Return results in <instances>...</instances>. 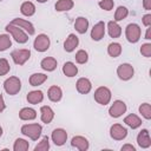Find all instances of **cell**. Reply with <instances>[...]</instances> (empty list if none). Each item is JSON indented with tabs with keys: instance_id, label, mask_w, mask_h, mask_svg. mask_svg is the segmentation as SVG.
I'll return each mask as SVG.
<instances>
[{
	"instance_id": "obj_1",
	"label": "cell",
	"mask_w": 151,
	"mask_h": 151,
	"mask_svg": "<svg viewBox=\"0 0 151 151\" xmlns=\"http://www.w3.org/2000/svg\"><path fill=\"white\" fill-rule=\"evenodd\" d=\"M6 31L9 33V35L18 42V44H26L28 41V34L21 29L20 27L15 26V25H12V24H8L6 25Z\"/></svg>"
},
{
	"instance_id": "obj_2",
	"label": "cell",
	"mask_w": 151,
	"mask_h": 151,
	"mask_svg": "<svg viewBox=\"0 0 151 151\" xmlns=\"http://www.w3.org/2000/svg\"><path fill=\"white\" fill-rule=\"evenodd\" d=\"M42 132V126L40 124H25L21 126V133L26 137H28L32 140H38L39 137L41 136Z\"/></svg>"
},
{
	"instance_id": "obj_3",
	"label": "cell",
	"mask_w": 151,
	"mask_h": 151,
	"mask_svg": "<svg viewBox=\"0 0 151 151\" xmlns=\"http://www.w3.org/2000/svg\"><path fill=\"white\" fill-rule=\"evenodd\" d=\"M4 90L9 96L18 94L21 90V80L15 76H12V77L7 78L4 81Z\"/></svg>"
},
{
	"instance_id": "obj_4",
	"label": "cell",
	"mask_w": 151,
	"mask_h": 151,
	"mask_svg": "<svg viewBox=\"0 0 151 151\" xmlns=\"http://www.w3.org/2000/svg\"><path fill=\"white\" fill-rule=\"evenodd\" d=\"M140 34H142V29H140V26L138 24H129L125 28V37H126V40L131 44H136L139 41L140 39Z\"/></svg>"
},
{
	"instance_id": "obj_5",
	"label": "cell",
	"mask_w": 151,
	"mask_h": 151,
	"mask_svg": "<svg viewBox=\"0 0 151 151\" xmlns=\"http://www.w3.org/2000/svg\"><path fill=\"white\" fill-rule=\"evenodd\" d=\"M94 100L100 104V105H107L110 101H111V97H112V93H111V90L106 86H99L96 91H94Z\"/></svg>"
},
{
	"instance_id": "obj_6",
	"label": "cell",
	"mask_w": 151,
	"mask_h": 151,
	"mask_svg": "<svg viewBox=\"0 0 151 151\" xmlns=\"http://www.w3.org/2000/svg\"><path fill=\"white\" fill-rule=\"evenodd\" d=\"M117 76L120 80L127 81L134 76V68L129 63H123L117 67Z\"/></svg>"
},
{
	"instance_id": "obj_7",
	"label": "cell",
	"mask_w": 151,
	"mask_h": 151,
	"mask_svg": "<svg viewBox=\"0 0 151 151\" xmlns=\"http://www.w3.org/2000/svg\"><path fill=\"white\" fill-rule=\"evenodd\" d=\"M11 57L13 61L17 65H24L29 58H31V51L28 48H20V50H14L11 53Z\"/></svg>"
},
{
	"instance_id": "obj_8",
	"label": "cell",
	"mask_w": 151,
	"mask_h": 151,
	"mask_svg": "<svg viewBox=\"0 0 151 151\" xmlns=\"http://www.w3.org/2000/svg\"><path fill=\"white\" fill-rule=\"evenodd\" d=\"M50 45H51V40L48 38L47 34H38L37 38L34 39V42H33V47L35 51L38 52H45L50 48Z\"/></svg>"
},
{
	"instance_id": "obj_9",
	"label": "cell",
	"mask_w": 151,
	"mask_h": 151,
	"mask_svg": "<svg viewBox=\"0 0 151 151\" xmlns=\"http://www.w3.org/2000/svg\"><path fill=\"white\" fill-rule=\"evenodd\" d=\"M126 110H127V106L123 100H114L109 109V114L112 118H119L126 112Z\"/></svg>"
},
{
	"instance_id": "obj_10",
	"label": "cell",
	"mask_w": 151,
	"mask_h": 151,
	"mask_svg": "<svg viewBox=\"0 0 151 151\" xmlns=\"http://www.w3.org/2000/svg\"><path fill=\"white\" fill-rule=\"evenodd\" d=\"M110 136L114 140H123L127 136V130L122 124H113L110 127Z\"/></svg>"
},
{
	"instance_id": "obj_11",
	"label": "cell",
	"mask_w": 151,
	"mask_h": 151,
	"mask_svg": "<svg viewBox=\"0 0 151 151\" xmlns=\"http://www.w3.org/2000/svg\"><path fill=\"white\" fill-rule=\"evenodd\" d=\"M12 25H15L18 27H20L21 29H24L28 35H33L35 33V28L33 26L32 22H29L28 20H25V19H20V18H15L11 21Z\"/></svg>"
},
{
	"instance_id": "obj_12",
	"label": "cell",
	"mask_w": 151,
	"mask_h": 151,
	"mask_svg": "<svg viewBox=\"0 0 151 151\" xmlns=\"http://www.w3.org/2000/svg\"><path fill=\"white\" fill-rule=\"evenodd\" d=\"M51 139H52V142L57 146H63L66 143V140H67V132H66V130H64V129H54L52 131Z\"/></svg>"
},
{
	"instance_id": "obj_13",
	"label": "cell",
	"mask_w": 151,
	"mask_h": 151,
	"mask_svg": "<svg viewBox=\"0 0 151 151\" xmlns=\"http://www.w3.org/2000/svg\"><path fill=\"white\" fill-rule=\"evenodd\" d=\"M105 29H106V25H105L104 21L97 22L92 27V29H91V38H92V40H94V41L101 40L104 38V35H105Z\"/></svg>"
},
{
	"instance_id": "obj_14",
	"label": "cell",
	"mask_w": 151,
	"mask_h": 151,
	"mask_svg": "<svg viewBox=\"0 0 151 151\" xmlns=\"http://www.w3.org/2000/svg\"><path fill=\"white\" fill-rule=\"evenodd\" d=\"M137 144L139 145V147L142 149H147L151 146V138H150V133L146 129H143L138 136H137Z\"/></svg>"
},
{
	"instance_id": "obj_15",
	"label": "cell",
	"mask_w": 151,
	"mask_h": 151,
	"mask_svg": "<svg viewBox=\"0 0 151 151\" xmlns=\"http://www.w3.org/2000/svg\"><path fill=\"white\" fill-rule=\"evenodd\" d=\"M78 45H79V38L74 33H71V34H68V37L64 41V50L66 52L71 53L78 47Z\"/></svg>"
},
{
	"instance_id": "obj_16",
	"label": "cell",
	"mask_w": 151,
	"mask_h": 151,
	"mask_svg": "<svg viewBox=\"0 0 151 151\" xmlns=\"http://www.w3.org/2000/svg\"><path fill=\"white\" fill-rule=\"evenodd\" d=\"M76 87L77 91L81 94H87L90 93V91L92 90V83L90 79L87 78H79L76 83Z\"/></svg>"
},
{
	"instance_id": "obj_17",
	"label": "cell",
	"mask_w": 151,
	"mask_h": 151,
	"mask_svg": "<svg viewBox=\"0 0 151 151\" xmlns=\"http://www.w3.org/2000/svg\"><path fill=\"white\" fill-rule=\"evenodd\" d=\"M71 145L80 151H86L88 147H90V143L88 140L83 137V136H74L72 139H71Z\"/></svg>"
},
{
	"instance_id": "obj_18",
	"label": "cell",
	"mask_w": 151,
	"mask_h": 151,
	"mask_svg": "<svg viewBox=\"0 0 151 151\" xmlns=\"http://www.w3.org/2000/svg\"><path fill=\"white\" fill-rule=\"evenodd\" d=\"M54 118V111L52 110V107L44 105L40 107V119L42 123L45 124H50Z\"/></svg>"
},
{
	"instance_id": "obj_19",
	"label": "cell",
	"mask_w": 151,
	"mask_h": 151,
	"mask_svg": "<svg viewBox=\"0 0 151 151\" xmlns=\"http://www.w3.org/2000/svg\"><path fill=\"white\" fill-rule=\"evenodd\" d=\"M57 65H58V61L55 58L53 57H45L41 61H40V67L44 70V71H47V72H52L57 68Z\"/></svg>"
},
{
	"instance_id": "obj_20",
	"label": "cell",
	"mask_w": 151,
	"mask_h": 151,
	"mask_svg": "<svg viewBox=\"0 0 151 151\" xmlns=\"http://www.w3.org/2000/svg\"><path fill=\"white\" fill-rule=\"evenodd\" d=\"M47 97H48V99H50L51 101L58 103V101H60L61 98H63V90H61L59 86L53 85V86H51V87L48 88V91H47Z\"/></svg>"
},
{
	"instance_id": "obj_21",
	"label": "cell",
	"mask_w": 151,
	"mask_h": 151,
	"mask_svg": "<svg viewBox=\"0 0 151 151\" xmlns=\"http://www.w3.org/2000/svg\"><path fill=\"white\" fill-rule=\"evenodd\" d=\"M74 28L79 34H85L88 29V20L85 17H78L74 21Z\"/></svg>"
},
{
	"instance_id": "obj_22",
	"label": "cell",
	"mask_w": 151,
	"mask_h": 151,
	"mask_svg": "<svg viewBox=\"0 0 151 151\" xmlns=\"http://www.w3.org/2000/svg\"><path fill=\"white\" fill-rule=\"evenodd\" d=\"M26 99H27V101H28L29 104L37 105V104H40V103L44 100V93H42V91H40V90H34V91L28 92Z\"/></svg>"
},
{
	"instance_id": "obj_23",
	"label": "cell",
	"mask_w": 151,
	"mask_h": 151,
	"mask_svg": "<svg viewBox=\"0 0 151 151\" xmlns=\"http://www.w3.org/2000/svg\"><path fill=\"white\" fill-rule=\"evenodd\" d=\"M124 123H125L129 127H131L132 130H134V129H138V127L142 125V119H140L137 114L131 113V114H127V116L124 118Z\"/></svg>"
},
{
	"instance_id": "obj_24",
	"label": "cell",
	"mask_w": 151,
	"mask_h": 151,
	"mask_svg": "<svg viewBox=\"0 0 151 151\" xmlns=\"http://www.w3.org/2000/svg\"><path fill=\"white\" fill-rule=\"evenodd\" d=\"M107 33L111 38H119L122 34V27L117 21H109L107 22Z\"/></svg>"
},
{
	"instance_id": "obj_25",
	"label": "cell",
	"mask_w": 151,
	"mask_h": 151,
	"mask_svg": "<svg viewBox=\"0 0 151 151\" xmlns=\"http://www.w3.org/2000/svg\"><path fill=\"white\" fill-rule=\"evenodd\" d=\"M19 118L21 120H33L37 118V111L32 107H22L19 111Z\"/></svg>"
},
{
	"instance_id": "obj_26",
	"label": "cell",
	"mask_w": 151,
	"mask_h": 151,
	"mask_svg": "<svg viewBox=\"0 0 151 151\" xmlns=\"http://www.w3.org/2000/svg\"><path fill=\"white\" fill-rule=\"evenodd\" d=\"M63 73L68 77V78H72V77H76L78 74V67L76 66L74 63L72 61H66L64 65H63Z\"/></svg>"
},
{
	"instance_id": "obj_27",
	"label": "cell",
	"mask_w": 151,
	"mask_h": 151,
	"mask_svg": "<svg viewBox=\"0 0 151 151\" xmlns=\"http://www.w3.org/2000/svg\"><path fill=\"white\" fill-rule=\"evenodd\" d=\"M73 6H74L73 0H58L54 5L57 12H67L72 9Z\"/></svg>"
},
{
	"instance_id": "obj_28",
	"label": "cell",
	"mask_w": 151,
	"mask_h": 151,
	"mask_svg": "<svg viewBox=\"0 0 151 151\" xmlns=\"http://www.w3.org/2000/svg\"><path fill=\"white\" fill-rule=\"evenodd\" d=\"M20 12L25 17H32L35 13V5L31 1H25L20 6Z\"/></svg>"
},
{
	"instance_id": "obj_29",
	"label": "cell",
	"mask_w": 151,
	"mask_h": 151,
	"mask_svg": "<svg viewBox=\"0 0 151 151\" xmlns=\"http://www.w3.org/2000/svg\"><path fill=\"white\" fill-rule=\"evenodd\" d=\"M46 80H47V76L45 73H33L29 77L28 83L31 86H39V85L44 84Z\"/></svg>"
},
{
	"instance_id": "obj_30",
	"label": "cell",
	"mask_w": 151,
	"mask_h": 151,
	"mask_svg": "<svg viewBox=\"0 0 151 151\" xmlns=\"http://www.w3.org/2000/svg\"><path fill=\"white\" fill-rule=\"evenodd\" d=\"M122 51H123V48H122V45L119 42H111L107 46V53L112 58L119 57L122 54Z\"/></svg>"
},
{
	"instance_id": "obj_31",
	"label": "cell",
	"mask_w": 151,
	"mask_h": 151,
	"mask_svg": "<svg viewBox=\"0 0 151 151\" xmlns=\"http://www.w3.org/2000/svg\"><path fill=\"white\" fill-rule=\"evenodd\" d=\"M29 147V143L24 138H17L13 144L14 151H27Z\"/></svg>"
},
{
	"instance_id": "obj_32",
	"label": "cell",
	"mask_w": 151,
	"mask_h": 151,
	"mask_svg": "<svg viewBox=\"0 0 151 151\" xmlns=\"http://www.w3.org/2000/svg\"><path fill=\"white\" fill-rule=\"evenodd\" d=\"M129 15V9L125 6H118L114 12V21H122Z\"/></svg>"
},
{
	"instance_id": "obj_33",
	"label": "cell",
	"mask_w": 151,
	"mask_h": 151,
	"mask_svg": "<svg viewBox=\"0 0 151 151\" xmlns=\"http://www.w3.org/2000/svg\"><path fill=\"white\" fill-rule=\"evenodd\" d=\"M138 111L139 113L142 114L143 118H145L146 120H150L151 119V106L149 103H143L139 107H138Z\"/></svg>"
},
{
	"instance_id": "obj_34",
	"label": "cell",
	"mask_w": 151,
	"mask_h": 151,
	"mask_svg": "<svg viewBox=\"0 0 151 151\" xmlns=\"http://www.w3.org/2000/svg\"><path fill=\"white\" fill-rule=\"evenodd\" d=\"M12 46V40L8 34H0V52L6 51Z\"/></svg>"
},
{
	"instance_id": "obj_35",
	"label": "cell",
	"mask_w": 151,
	"mask_h": 151,
	"mask_svg": "<svg viewBox=\"0 0 151 151\" xmlns=\"http://www.w3.org/2000/svg\"><path fill=\"white\" fill-rule=\"evenodd\" d=\"M50 149V139L47 136H44L42 139L35 145L34 151H47Z\"/></svg>"
},
{
	"instance_id": "obj_36",
	"label": "cell",
	"mask_w": 151,
	"mask_h": 151,
	"mask_svg": "<svg viewBox=\"0 0 151 151\" xmlns=\"http://www.w3.org/2000/svg\"><path fill=\"white\" fill-rule=\"evenodd\" d=\"M74 58H76V61L78 64H85L88 60V54L85 50H79V51H77Z\"/></svg>"
},
{
	"instance_id": "obj_37",
	"label": "cell",
	"mask_w": 151,
	"mask_h": 151,
	"mask_svg": "<svg viewBox=\"0 0 151 151\" xmlns=\"http://www.w3.org/2000/svg\"><path fill=\"white\" fill-rule=\"evenodd\" d=\"M11 70L9 63L6 58H0V76H6Z\"/></svg>"
},
{
	"instance_id": "obj_38",
	"label": "cell",
	"mask_w": 151,
	"mask_h": 151,
	"mask_svg": "<svg viewBox=\"0 0 151 151\" xmlns=\"http://www.w3.org/2000/svg\"><path fill=\"white\" fill-rule=\"evenodd\" d=\"M98 6H99L101 9L109 12V11H111V9L113 8L114 2H113V0H100V1L98 2Z\"/></svg>"
},
{
	"instance_id": "obj_39",
	"label": "cell",
	"mask_w": 151,
	"mask_h": 151,
	"mask_svg": "<svg viewBox=\"0 0 151 151\" xmlns=\"http://www.w3.org/2000/svg\"><path fill=\"white\" fill-rule=\"evenodd\" d=\"M140 53H142V55H144L145 58H150V57H151V44H150V42L143 44V45L140 46Z\"/></svg>"
},
{
	"instance_id": "obj_40",
	"label": "cell",
	"mask_w": 151,
	"mask_h": 151,
	"mask_svg": "<svg viewBox=\"0 0 151 151\" xmlns=\"http://www.w3.org/2000/svg\"><path fill=\"white\" fill-rule=\"evenodd\" d=\"M142 21H143V25H144V26H146V27L151 26V14H150V13H147V14L143 15Z\"/></svg>"
},
{
	"instance_id": "obj_41",
	"label": "cell",
	"mask_w": 151,
	"mask_h": 151,
	"mask_svg": "<svg viewBox=\"0 0 151 151\" xmlns=\"http://www.w3.org/2000/svg\"><path fill=\"white\" fill-rule=\"evenodd\" d=\"M120 150H122V151H136V147H134L132 144H125V145L122 146Z\"/></svg>"
},
{
	"instance_id": "obj_42",
	"label": "cell",
	"mask_w": 151,
	"mask_h": 151,
	"mask_svg": "<svg viewBox=\"0 0 151 151\" xmlns=\"http://www.w3.org/2000/svg\"><path fill=\"white\" fill-rule=\"evenodd\" d=\"M143 7L146 11H150L151 9V0H143Z\"/></svg>"
},
{
	"instance_id": "obj_43",
	"label": "cell",
	"mask_w": 151,
	"mask_h": 151,
	"mask_svg": "<svg viewBox=\"0 0 151 151\" xmlns=\"http://www.w3.org/2000/svg\"><path fill=\"white\" fill-rule=\"evenodd\" d=\"M6 109V104H5V100H4V96L0 94V113Z\"/></svg>"
},
{
	"instance_id": "obj_44",
	"label": "cell",
	"mask_w": 151,
	"mask_h": 151,
	"mask_svg": "<svg viewBox=\"0 0 151 151\" xmlns=\"http://www.w3.org/2000/svg\"><path fill=\"white\" fill-rule=\"evenodd\" d=\"M145 39L146 40H150L151 39V27L149 26L147 28H146V33H145Z\"/></svg>"
},
{
	"instance_id": "obj_45",
	"label": "cell",
	"mask_w": 151,
	"mask_h": 151,
	"mask_svg": "<svg viewBox=\"0 0 151 151\" xmlns=\"http://www.w3.org/2000/svg\"><path fill=\"white\" fill-rule=\"evenodd\" d=\"M37 1H38V2H40V4H44V2H46L47 0H37Z\"/></svg>"
},
{
	"instance_id": "obj_46",
	"label": "cell",
	"mask_w": 151,
	"mask_h": 151,
	"mask_svg": "<svg viewBox=\"0 0 151 151\" xmlns=\"http://www.w3.org/2000/svg\"><path fill=\"white\" fill-rule=\"evenodd\" d=\"M1 136H2V127L0 126V137H1Z\"/></svg>"
},
{
	"instance_id": "obj_47",
	"label": "cell",
	"mask_w": 151,
	"mask_h": 151,
	"mask_svg": "<svg viewBox=\"0 0 151 151\" xmlns=\"http://www.w3.org/2000/svg\"><path fill=\"white\" fill-rule=\"evenodd\" d=\"M0 1H2V0H0Z\"/></svg>"
}]
</instances>
